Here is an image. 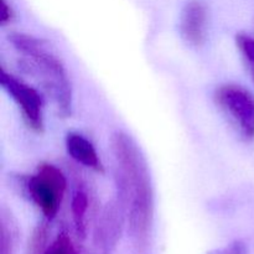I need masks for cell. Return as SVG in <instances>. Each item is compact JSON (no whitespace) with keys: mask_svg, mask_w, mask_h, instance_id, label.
<instances>
[{"mask_svg":"<svg viewBox=\"0 0 254 254\" xmlns=\"http://www.w3.org/2000/svg\"><path fill=\"white\" fill-rule=\"evenodd\" d=\"M66 150L76 163L81 164L96 173H104V165L97 153L96 148L82 134L71 131L66 136Z\"/></svg>","mask_w":254,"mask_h":254,"instance_id":"ba28073f","label":"cell"},{"mask_svg":"<svg viewBox=\"0 0 254 254\" xmlns=\"http://www.w3.org/2000/svg\"><path fill=\"white\" fill-rule=\"evenodd\" d=\"M117 197L126 208L129 233L138 250L150 238L154 221V190L143 151L129 134L117 130L111 136Z\"/></svg>","mask_w":254,"mask_h":254,"instance_id":"6da1fadb","label":"cell"},{"mask_svg":"<svg viewBox=\"0 0 254 254\" xmlns=\"http://www.w3.org/2000/svg\"><path fill=\"white\" fill-rule=\"evenodd\" d=\"M0 84L19 107L26 126L35 133H44V98L40 92L4 68L0 73Z\"/></svg>","mask_w":254,"mask_h":254,"instance_id":"5b68a950","label":"cell"},{"mask_svg":"<svg viewBox=\"0 0 254 254\" xmlns=\"http://www.w3.org/2000/svg\"><path fill=\"white\" fill-rule=\"evenodd\" d=\"M89 196L83 189L74 191L71 200V212L77 235L84 238L87 235V215L89 210Z\"/></svg>","mask_w":254,"mask_h":254,"instance_id":"9c48e42d","label":"cell"},{"mask_svg":"<svg viewBox=\"0 0 254 254\" xmlns=\"http://www.w3.org/2000/svg\"><path fill=\"white\" fill-rule=\"evenodd\" d=\"M10 44L24 59V64L44 86L62 118L72 114L73 94L61 60L41 39L21 32L9 35Z\"/></svg>","mask_w":254,"mask_h":254,"instance_id":"7a4b0ae2","label":"cell"},{"mask_svg":"<svg viewBox=\"0 0 254 254\" xmlns=\"http://www.w3.org/2000/svg\"><path fill=\"white\" fill-rule=\"evenodd\" d=\"M41 254H81L67 232H61Z\"/></svg>","mask_w":254,"mask_h":254,"instance_id":"7c38bea8","label":"cell"},{"mask_svg":"<svg viewBox=\"0 0 254 254\" xmlns=\"http://www.w3.org/2000/svg\"><path fill=\"white\" fill-rule=\"evenodd\" d=\"M15 12L11 5L6 1V0H1V15H0V24L1 26L10 24L14 20Z\"/></svg>","mask_w":254,"mask_h":254,"instance_id":"5bb4252c","label":"cell"},{"mask_svg":"<svg viewBox=\"0 0 254 254\" xmlns=\"http://www.w3.org/2000/svg\"><path fill=\"white\" fill-rule=\"evenodd\" d=\"M17 235L16 222L9 212L2 210L0 221V254H15Z\"/></svg>","mask_w":254,"mask_h":254,"instance_id":"30bf717a","label":"cell"},{"mask_svg":"<svg viewBox=\"0 0 254 254\" xmlns=\"http://www.w3.org/2000/svg\"><path fill=\"white\" fill-rule=\"evenodd\" d=\"M207 9L198 0H191L184 6L180 16V35L184 41L193 47L205 44L207 36Z\"/></svg>","mask_w":254,"mask_h":254,"instance_id":"52a82bcc","label":"cell"},{"mask_svg":"<svg viewBox=\"0 0 254 254\" xmlns=\"http://www.w3.org/2000/svg\"><path fill=\"white\" fill-rule=\"evenodd\" d=\"M216 104L241 138L254 140V94L243 86L226 83L217 87L213 94Z\"/></svg>","mask_w":254,"mask_h":254,"instance_id":"277c9868","label":"cell"},{"mask_svg":"<svg viewBox=\"0 0 254 254\" xmlns=\"http://www.w3.org/2000/svg\"><path fill=\"white\" fill-rule=\"evenodd\" d=\"M236 45L254 83V36L241 32L236 36Z\"/></svg>","mask_w":254,"mask_h":254,"instance_id":"8fae6325","label":"cell"},{"mask_svg":"<svg viewBox=\"0 0 254 254\" xmlns=\"http://www.w3.org/2000/svg\"><path fill=\"white\" fill-rule=\"evenodd\" d=\"M25 190L45 218L54 220L67 190V179L57 166L44 163L25 179Z\"/></svg>","mask_w":254,"mask_h":254,"instance_id":"3957f363","label":"cell"},{"mask_svg":"<svg viewBox=\"0 0 254 254\" xmlns=\"http://www.w3.org/2000/svg\"><path fill=\"white\" fill-rule=\"evenodd\" d=\"M126 220V208L118 197L104 206L94 228L93 245L96 254H113L121 240Z\"/></svg>","mask_w":254,"mask_h":254,"instance_id":"8992f818","label":"cell"},{"mask_svg":"<svg viewBox=\"0 0 254 254\" xmlns=\"http://www.w3.org/2000/svg\"><path fill=\"white\" fill-rule=\"evenodd\" d=\"M207 254H248V247L243 241H233L230 245H226L217 250L211 251Z\"/></svg>","mask_w":254,"mask_h":254,"instance_id":"4fadbf2b","label":"cell"}]
</instances>
